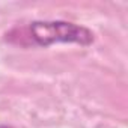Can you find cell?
Segmentation results:
<instances>
[{"instance_id":"6da1fadb","label":"cell","mask_w":128,"mask_h":128,"mask_svg":"<svg viewBox=\"0 0 128 128\" xmlns=\"http://www.w3.org/2000/svg\"><path fill=\"white\" fill-rule=\"evenodd\" d=\"M5 41L21 47H50L54 44H77L89 47L95 42V33L83 26L65 20H38L27 27H14L5 35Z\"/></svg>"},{"instance_id":"7a4b0ae2","label":"cell","mask_w":128,"mask_h":128,"mask_svg":"<svg viewBox=\"0 0 128 128\" xmlns=\"http://www.w3.org/2000/svg\"><path fill=\"white\" fill-rule=\"evenodd\" d=\"M0 128H12L11 125H6V124H0Z\"/></svg>"}]
</instances>
